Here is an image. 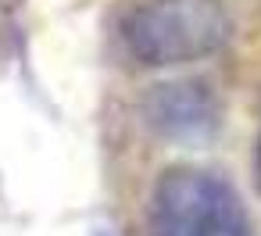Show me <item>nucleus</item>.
I'll list each match as a JSON object with an SVG mask.
<instances>
[{
	"instance_id": "f257e3e1",
	"label": "nucleus",
	"mask_w": 261,
	"mask_h": 236,
	"mask_svg": "<svg viewBox=\"0 0 261 236\" xmlns=\"http://www.w3.org/2000/svg\"><path fill=\"white\" fill-rule=\"evenodd\" d=\"M232 36L222 0H147L125 25L122 43L143 68H175L218 54Z\"/></svg>"
},
{
	"instance_id": "20e7f679",
	"label": "nucleus",
	"mask_w": 261,
	"mask_h": 236,
	"mask_svg": "<svg viewBox=\"0 0 261 236\" xmlns=\"http://www.w3.org/2000/svg\"><path fill=\"white\" fill-rule=\"evenodd\" d=\"M254 179H257V190H261V133H257V143H254Z\"/></svg>"
},
{
	"instance_id": "7ed1b4c3",
	"label": "nucleus",
	"mask_w": 261,
	"mask_h": 236,
	"mask_svg": "<svg viewBox=\"0 0 261 236\" xmlns=\"http://www.w3.org/2000/svg\"><path fill=\"white\" fill-rule=\"evenodd\" d=\"M140 115L158 140L179 147H200L211 143L222 125V100L200 79H168L154 83L143 93Z\"/></svg>"
},
{
	"instance_id": "f03ea898",
	"label": "nucleus",
	"mask_w": 261,
	"mask_h": 236,
	"mask_svg": "<svg viewBox=\"0 0 261 236\" xmlns=\"http://www.w3.org/2000/svg\"><path fill=\"white\" fill-rule=\"evenodd\" d=\"M150 236H254V225L229 179L211 168L175 165L154 186Z\"/></svg>"
}]
</instances>
